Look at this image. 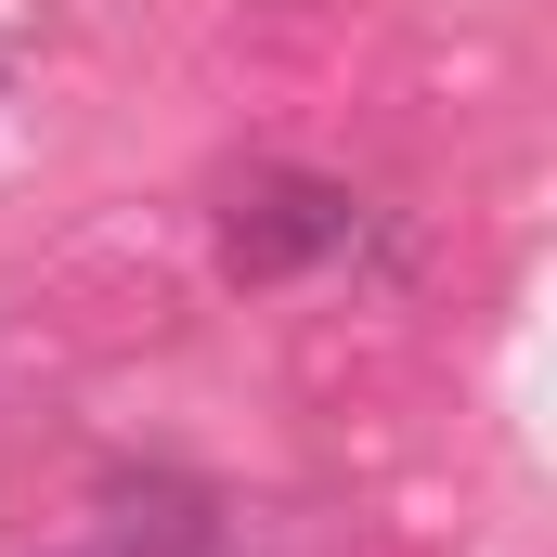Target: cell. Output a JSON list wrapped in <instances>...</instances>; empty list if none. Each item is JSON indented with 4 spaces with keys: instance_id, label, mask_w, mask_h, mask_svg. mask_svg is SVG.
Wrapping results in <instances>:
<instances>
[{
    "instance_id": "6da1fadb",
    "label": "cell",
    "mask_w": 557,
    "mask_h": 557,
    "mask_svg": "<svg viewBox=\"0 0 557 557\" xmlns=\"http://www.w3.org/2000/svg\"><path fill=\"white\" fill-rule=\"evenodd\" d=\"M363 234V208L337 195V182H298V169H273V182H247L234 195V221H221V260L247 285H285V273H311V260H337Z\"/></svg>"
}]
</instances>
